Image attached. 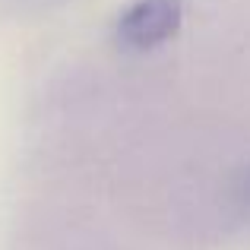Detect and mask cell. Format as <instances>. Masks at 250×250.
Here are the masks:
<instances>
[{
	"label": "cell",
	"mask_w": 250,
	"mask_h": 250,
	"mask_svg": "<svg viewBox=\"0 0 250 250\" xmlns=\"http://www.w3.org/2000/svg\"><path fill=\"white\" fill-rule=\"evenodd\" d=\"M181 19L184 0H133L117 16L114 35L130 51H152L177 35Z\"/></svg>",
	"instance_id": "cell-1"
},
{
	"label": "cell",
	"mask_w": 250,
	"mask_h": 250,
	"mask_svg": "<svg viewBox=\"0 0 250 250\" xmlns=\"http://www.w3.org/2000/svg\"><path fill=\"white\" fill-rule=\"evenodd\" d=\"M238 196H241V203L250 209V171L244 174V181H241V190H238Z\"/></svg>",
	"instance_id": "cell-2"
}]
</instances>
